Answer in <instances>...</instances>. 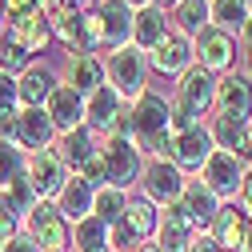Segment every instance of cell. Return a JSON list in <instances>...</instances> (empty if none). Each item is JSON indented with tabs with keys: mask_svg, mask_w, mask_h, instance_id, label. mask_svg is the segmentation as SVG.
<instances>
[{
	"mask_svg": "<svg viewBox=\"0 0 252 252\" xmlns=\"http://www.w3.org/2000/svg\"><path fill=\"white\" fill-rule=\"evenodd\" d=\"M24 164H28V152L20 144H4V140H0V188L12 184V180H20L24 176Z\"/></svg>",
	"mask_w": 252,
	"mask_h": 252,
	"instance_id": "cell-32",
	"label": "cell"
},
{
	"mask_svg": "<svg viewBox=\"0 0 252 252\" xmlns=\"http://www.w3.org/2000/svg\"><path fill=\"white\" fill-rule=\"evenodd\" d=\"M236 204L252 212V160L244 164V180H240V196H236Z\"/></svg>",
	"mask_w": 252,
	"mask_h": 252,
	"instance_id": "cell-39",
	"label": "cell"
},
{
	"mask_svg": "<svg viewBox=\"0 0 252 252\" xmlns=\"http://www.w3.org/2000/svg\"><path fill=\"white\" fill-rule=\"evenodd\" d=\"M176 80H180V84H176V92H172V100H180L188 112H196V116L204 120L208 108H212V96H216V76H212L208 68L192 64L188 72H180Z\"/></svg>",
	"mask_w": 252,
	"mask_h": 252,
	"instance_id": "cell-11",
	"label": "cell"
},
{
	"mask_svg": "<svg viewBox=\"0 0 252 252\" xmlns=\"http://www.w3.org/2000/svg\"><path fill=\"white\" fill-rule=\"evenodd\" d=\"M24 180L32 184V192H36L40 200H56V192H60L64 180H68V168H64V160L56 156V148H40V152H28Z\"/></svg>",
	"mask_w": 252,
	"mask_h": 252,
	"instance_id": "cell-8",
	"label": "cell"
},
{
	"mask_svg": "<svg viewBox=\"0 0 252 252\" xmlns=\"http://www.w3.org/2000/svg\"><path fill=\"white\" fill-rule=\"evenodd\" d=\"M244 164L248 160H240L236 152H212L208 160H204V168H200V184L208 188L212 196H220V200H236L240 196V180H244Z\"/></svg>",
	"mask_w": 252,
	"mask_h": 252,
	"instance_id": "cell-6",
	"label": "cell"
},
{
	"mask_svg": "<svg viewBox=\"0 0 252 252\" xmlns=\"http://www.w3.org/2000/svg\"><path fill=\"white\" fill-rule=\"evenodd\" d=\"M148 76H152L148 52L136 48V44H120V48H112L104 56V80L120 92L124 100H136L140 92L148 88Z\"/></svg>",
	"mask_w": 252,
	"mask_h": 252,
	"instance_id": "cell-1",
	"label": "cell"
},
{
	"mask_svg": "<svg viewBox=\"0 0 252 252\" xmlns=\"http://www.w3.org/2000/svg\"><path fill=\"white\" fill-rule=\"evenodd\" d=\"M52 148H56L60 160H64V168H68V172H80V168L92 160V156L100 152V136L92 132L88 124H80V128H72V132H60Z\"/></svg>",
	"mask_w": 252,
	"mask_h": 252,
	"instance_id": "cell-19",
	"label": "cell"
},
{
	"mask_svg": "<svg viewBox=\"0 0 252 252\" xmlns=\"http://www.w3.org/2000/svg\"><path fill=\"white\" fill-rule=\"evenodd\" d=\"M128 112H132V140H148L156 132H168V96L156 92L152 84L136 100H128Z\"/></svg>",
	"mask_w": 252,
	"mask_h": 252,
	"instance_id": "cell-9",
	"label": "cell"
},
{
	"mask_svg": "<svg viewBox=\"0 0 252 252\" xmlns=\"http://www.w3.org/2000/svg\"><path fill=\"white\" fill-rule=\"evenodd\" d=\"M72 244H76V252H112L108 248V224L96 220V216L76 220L72 224Z\"/></svg>",
	"mask_w": 252,
	"mask_h": 252,
	"instance_id": "cell-29",
	"label": "cell"
},
{
	"mask_svg": "<svg viewBox=\"0 0 252 252\" xmlns=\"http://www.w3.org/2000/svg\"><path fill=\"white\" fill-rule=\"evenodd\" d=\"M248 208H240L236 200H224L220 204V212L212 216L208 224V236L224 248V252H240V240H244V228H248Z\"/></svg>",
	"mask_w": 252,
	"mask_h": 252,
	"instance_id": "cell-21",
	"label": "cell"
},
{
	"mask_svg": "<svg viewBox=\"0 0 252 252\" xmlns=\"http://www.w3.org/2000/svg\"><path fill=\"white\" fill-rule=\"evenodd\" d=\"M4 108H20V92H16V76L0 72V112Z\"/></svg>",
	"mask_w": 252,
	"mask_h": 252,
	"instance_id": "cell-36",
	"label": "cell"
},
{
	"mask_svg": "<svg viewBox=\"0 0 252 252\" xmlns=\"http://www.w3.org/2000/svg\"><path fill=\"white\" fill-rule=\"evenodd\" d=\"M132 252H160V248H156V244H152V240H140V244H136V248H132Z\"/></svg>",
	"mask_w": 252,
	"mask_h": 252,
	"instance_id": "cell-43",
	"label": "cell"
},
{
	"mask_svg": "<svg viewBox=\"0 0 252 252\" xmlns=\"http://www.w3.org/2000/svg\"><path fill=\"white\" fill-rule=\"evenodd\" d=\"M248 16H252V0H248Z\"/></svg>",
	"mask_w": 252,
	"mask_h": 252,
	"instance_id": "cell-48",
	"label": "cell"
},
{
	"mask_svg": "<svg viewBox=\"0 0 252 252\" xmlns=\"http://www.w3.org/2000/svg\"><path fill=\"white\" fill-rule=\"evenodd\" d=\"M172 32H180V36H188L192 40L204 24H212V16H208V0H176L172 4Z\"/></svg>",
	"mask_w": 252,
	"mask_h": 252,
	"instance_id": "cell-28",
	"label": "cell"
},
{
	"mask_svg": "<svg viewBox=\"0 0 252 252\" xmlns=\"http://www.w3.org/2000/svg\"><path fill=\"white\" fill-rule=\"evenodd\" d=\"M20 232L32 236L40 244V252H68V244H72V224L56 212L52 200H36L32 212L20 220Z\"/></svg>",
	"mask_w": 252,
	"mask_h": 252,
	"instance_id": "cell-4",
	"label": "cell"
},
{
	"mask_svg": "<svg viewBox=\"0 0 252 252\" xmlns=\"http://www.w3.org/2000/svg\"><path fill=\"white\" fill-rule=\"evenodd\" d=\"M168 32H172L168 8H160V4H144V8H136V12H132V44H136V48L152 52V48L160 44Z\"/></svg>",
	"mask_w": 252,
	"mask_h": 252,
	"instance_id": "cell-23",
	"label": "cell"
},
{
	"mask_svg": "<svg viewBox=\"0 0 252 252\" xmlns=\"http://www.w3.org/2000/svg\"><path fill=\"white\" fill-rule=\"evenodd\" d=\"M156 4H160V8H172V4H176V0H156Z\"/></svg>",
	"mask_w": 252,
	"mask_h": 252,
	"instance_id": "cell-47",
	"label": "cell"
},
{
	"mask_svg": "<svg viewBox=\"0 0 252 252\" xmlns=\"http://www.w3.org/2000/svg\"><path fill=\"white\" fill-rule=\"evenodd\" d=\"M212 108H216V116H228V120H252V80L236 68L220 72Z\"/></svg>",
	"mask_w": 252,
	"mask_h": 252,
	"instance_id": "cell-7",
	"label": "cell"
},
{
	"mask_svg": "<svg viewBox=\"0 0 252 252\" xmlns=\"http://www.w3.org/2000/svg\"><path fill=\"white\" fill-rule=\"evenodd\" d=\"M8 20V12H4V0H0V24H4Z\"/></svg>",
	"mask_w": 252,
	"mask_h": 252,
	"instance_id": "cell-46",
	"label": "cell"
},
{
	"mask_svg": "<svg viewBox=\"0 0 252 252\" xmlns=\"http://www.w3.org/2000/svg\"><path fill=\"white\" fill-rule=\"evenodd\" d=\"M4 196H8V204L20 212V220H24L28 212H32V204L40 200V196L32 192V184H28L24 176H20V180H12V184H4Z\"/></svg>",
	"mask_w": 252,
	"mask_h": 252,
	"instance_id": "cell-34",
	"label": "cell"
},
{
	"mask_svg": "<svg viewBox=\"0 0 252 252\" xmlns=\"http://www.w3.org/2000/svg\"><path fill=\"white\" fill-rule=\"evenodd\" d=\"M4 12H8V20H16L24 12H32V0H4Z\"/></svg>",
	"mask_w": 252,
	"mask_h": 252,
	"instance_id": "cell-41",
	"label": "cell"
},
{
	"mask_svg": "<svg viewBox=\"0 0 252 252\" xmlns=\"http://www.w3.org/2000/svg\"><path fill=\"white\" fill-rule=\"evenodd\" d=\"M16 144L24 152H40L56 144V124L44 108H16Z\"/></svg>",
	"mask_w": 252,
	"mask_h": 252,
	"instance_id": "cell-15",
	"label": "cell"
},
{
	"mask_svg": "<svg viewBox=\"0 0 252 252\" xmlns=\"http://www.w3.org/2000/svg\"><path fill=\"white\" fill-rule=\"evenodd\" d=\"M208 136L220 152H236L240 160H248V120H228V116H212L208 124Z\"/></svg>",
	"mask_w": 252,
	"mask_h": 252,
	"instance_id": "cell-26",
	"label": "cell"
},
{
	"mask_svg": "<svg viewBox=\"0 0 252 252\" xmlns=\"http://www.w3.org/2000/svg\"><path fill=\"white\" fill-rule=\"evenodd\" d=\"M236 52H240L236 36L224 32V28H216V24H204L200 32L192 36V56H196V64L208 68L212 76L228 72V68H232V60H236Z\"/></svg>",
	"mask_w": 252,
	"mask_h": 252,
	"instance_id": "cell-5",
	"label": "cell"
},
{
	"mask_svg": "<svg viewBox=\"0 0 252 252\" xmlns=\"http://www.w3.org/2000/svg\"><path fill=\"white\" fill-rule=\"evenodd\" d=\"M60 84V76H56V68L52 64H28L20 76H16V92H20V108H44V100L52 96V88Z\"/></svg>",
	"mask_w": 252,
	"mask_h": 252,
	"instance_id": "cell-20",
	"label": "cell"
},
{
	"mask_svg": "<svg viewBox=\"0 0 252 252\" xmlns=\"http://www.w3.org/2000/svg\"><path fill=\"white\" fill-rule=\"evenodd\" d=\"M28 64H32V56H28L16 40L8 36H0V72H8V76H20Z\"/></svg>",
	"mask_w": 252,
	"mask_h": 252,
	"instance_id": "cell-33",
	"label": "cell"
},
{
	"mask_svg": "<svg viewBox=\"0 0 252 252\" xmlns=\"http://www.w3.org/2000/svg\"><path fill=\"white\" fill-rule=\"evenodd\" d=\"M124 104H128V100H124L120 92H116V88L104 80L96 92H88V96H84V124H88V128L96 132V136H108Z\"/></svg>",
	"mask_w": 252,
	"mask_h": 252,
	"instance_id": "cell-14",
	"label": "cell"
},
{
	"mask_svg": "<svg viewBox=\"0 0 252 252\" xmlns=\"http://www.w3.org/2000/svg\"><path fill=\"white\" fill-rule=\"evenodd\" d=\"M4 36L16 40L28 56H36V52H44V48L52 44V24H48V16H40V12L32 8V12H24V16H16V20H4Z\"/></svg>",
	"mask_w": 252,
	"mask_h": 252,
	"instance_id": "cell-16",
	"label": "cell"
},
{
	"mask_svg": "<svg viewBox=\"0 0 252 252\" xmlns=\"http://www.w3.org/2000/svg\"><path fill=\"white\" fill-rule=\"evenodd\" d=\"M132 4L124 0H96V16H100V32H104V48H120L132 44Z\"/></svg>",
	"mask_w": 252,
	"mask_h": 252,
	"instance_id": "cell-18",
	"label": "cell"
},
{
	"mask_svg": "<svg viewBox=\"0 0 252 252\" xmlns=\"http://www.w3.org/2000/svg\"><path fill=\"white\" fill-rule=\"evenodd\" d=\"M248 160H252V120H248Z\"/></svg>",
	"mask_w": 252,
	"mask_h": 252,
	"instance_id": "cell-45",
	"label": "cell"
},
{
	"mask_svg": "<svg viewBox=\"0 0 252 252\" xmlns=\"http://www.w3.org/2000/svg\"><path fill=\"white\" fill-rule=\"evenodd\" d=\"M44 112H48L52 124H56V136H60V132H72V128L84 124V96H80L72 84L60 80V84L52 88V96L44 100Z\"/></svg>",
	"mask_w": 252,
	"mask_h": 252,
	"instance_id": "cell-17",
	"label": "cell"
},
{
	"mask_svg": "<svg viewBox=\"0 0 252 252\" xmlns=\"http://www.w3.org/2000/svg\"><path fill=\"white\" fill-rule=\"evenodd\" d=\"M124 4H132V8H144V4H156V0H124Z\"/></svg>",
	"mask_w": 252,
	"mask_h": 252,
	"instance_id": "cell-44",
	"label": "cell"
},
{
	"mask_svg": "<svg viewBox=\"0 0 252 252\" xmlns=\"http://www.w3.org/2000/svg\"><path fill=\"white\" fill-rule=\"evenodd\" d=\"M240 56H244V76L252 80V44H248V48H240Z\"/></svg>",
	"mask_w": 252,
	"mask_h": 252,
	"instance_id": "cell-42",
	"label": "cell"
},
{
	"mask_svg": "<svg viewBox=\"0 0 252 252\" xmlns=\"http://www.w3.org/2000/svg\"><path fill=\"white\" fill-rule=\"evenodd\" d=\"M20 232V212L8 204V196H4V188H0V244H8L12 236Z\"/></svg>",
	"mask_w": 252,
	"mask_h": 252,
	"instance_id": "cell-35",
	"label": "cell"
},
{
	"mask_svg": "<svg viewBox=\"0 0 252 252\" xmlns=\"http://www.w3.org/2000/svg\"><path fill=\"white\" fill-rule=\"evenodd\" d=\"M208 16H212L216 28H224L232 36L244 28V20H252L248 16V0H208Z\"/></svg>",
	"mask_w": 252,
	"mask_h": 252,
	"instance_id": "cell-31",
	"label": "cell"
},
{
	"mask_svg": "<svg viewBox=\"0 0 252 252\" xmlns=\"http://www.w3.org/2000/svg\"><path fill=\"white\" fill-rule=\"evenodd\" d=\"M0 140H4V144H16V108H4V112H0Z\"/></svg>",
	"mask_w": 252,
	"mask_h": 252,
	"instance_id": "cell-38",
	"label": "cell"
},
{
	"mask_svg": "<svg viewBox=\"0 0 252 252\" xmlns=\"http://www.w3.org/2000/svg\"><path fill=\"white\" fill-rule=\"evenodd\" d=\"M100 164H104V176L108 184L116 188H128L140 180V168H144V152L132 136H100Z\"/></svg>",
	"mask_w": 252,
	"mask_h": 252,
	"instance_id": "cell-2",
	"label": "cell"
},
{
	"mask_svg": "<svg viewBox=\"0 0 252 252\" xmlns=\"http://www.w3.org/2000/svg\"><path fill=\"white\" fill-rule=\"evenodd\" d=\"M92 196H96V188H92L80 172H68V180H64V188L56 192V212L68 220V224H76V220H84V216H92Z\"/></svg>",
	"mask_w": 252,
	"mask_h": 252,
	"instance_id": "cell-22",
	"label": "cell"
},
{
	"mask_svg": "<svg viewBox=\"0 0 252 252\" xmlns=\"http://www.w3.org/2000/svg\"><path fill=\"white\" fill-rule=\"evenodd\" d=\"M0 252H40V244L28 236V232H16L8 244H0Z\"/></svg>",
	"mask_w": 252,
	"mask_h": 252,
	"instance_id": "cell-37",
	"label": "cell"
},
{
	"mask_svg": "<svg viewBox=\"0 0 252 252\" xmlns=\"http://www.w3.org/2000/svg\"><path fill=\"white\" fill-rule=\"evenodd\" d=\"M196 64V56H192V40L180 36V32H168L160 44H156L148 52V68L152 72H160V76H180Z\"/></svg>",
	"mask_w": 252,
	"mask_h": 252,
	"instance_id": "cell-13",
	"label": "cell"
},
{
	"mask_svg": "<svg viewBox=\"0 0 252 252\" xmlns=\"http://www.w3.org/2000/svg\"><path fill=\"white\" fill-rule=\"evenodd\" d=\"M136 184H140V196H144L148 204L168 208V204H176V200H180L188 176L168 160V156H148L144 168H140V180H136Z\"/></svg>",
	"mask_w": 252,
	"mask_h": 252,
	"instance_id": "cell-3",
	"label": "cell"
},
{
	"mask_svg": "<svg viewBox=\"0 0 252 252\" xmlns=\"http://www.w3.org/2000/svg\"><path fill=\"white\" fill-rule=\"evenodd\" d=\"M156 220H160V208L148 204L144 196H128V204H124V216H120V224L128 228L136 240H152L156 236Z\"/></svg>",
	"mask_w": 252,
	"mask_h": 252,
	"instance_id": "cell-27",
	"label": "cell"
},
{
	"mask_svg": "<svg viewBox=\"0 0 252 252\" xmlns=\"http://www.w3.org/2000/svg\"><path fill=\"white\" fill-rule=\"evenodd\" d=\"M124 204H128V192H124V188H116V184H100L96 196H92V216L104 220V224L112 228L116 220L124 216Z\"/></svg>",
	"mask_w": 252,
	"mask_h": 252,
	"instance_id": "cell-30",
	"label": "cell"
},
{
	"mask_svg": "<svg viewBox=\"0 0 252 252\" xmlns=\"http://www.w3.org/2000/svg\"><path fill=\"white\" fill-rule=\"evenodd\" d=\"M216 152L212 136L204 124H192V128H184V132H172V148H168V160L188 176V172H200L204 160Z\"/></svg>",
	"mask_w": 252,
	"mask_h": 252,
	"instance_id": "cell-10",
	"label": "cell"
},
{
	"mask_svg": "<svg viewBox=\"0 0 252 252\" xmlns=\"http://www.w3.org/2000/svg\"><path fill=\"white\" fill-rule=\"evenodd\" d=\"M64 84H72L80 96L96 92V88L104 84V60H100V52H68Z\"/></svg>",
	"mask_w": 252,
	"mask_h": 252,
	"instance_id": "cell-25",
	"label": "cell"
},
{
	"mask_svg": "<svg viewBox=\"0 0 252 252\" xmlns=\"http://www.w3.org/2000/svg\"><path fill=\"white\" fill-rule=\"evenodd\" d=\"M176 204H180V208H184V216L196 224V232H208L212 216L220 212V204H224V200H220V196H212V192H208V188H204L200 180H188Z\"/></svg>",
	"mask_w": 252,
	"mask_h": 252,
	"instance_id": "cell-24",
	"label": "cell"
},
{
	"mask_svg": "<svg viewBox=\"0 0 252 252\" xmlns=\"http://www.w3.org/2000/svg\"><path fill=\"white\" fill-rule=\"evenodd\" d=\"M192 240H196V224L184 216L180 204H168V208L160 212V220H156L152 244L160 248V252H188V248H192Z\"/></svg>",
	"mask_w": 252,
	"mask_h": 252,
	"instance_id": "cell-12",
	"label": "cell"
},
{
	"mask_svg": "<svg viewBox=\"0 0 252 252\" xmlns=\"http://www.w3.org/2000/svg\"><path fill=\"white\" fill-rule=\"evenodd\" d=\"M188 252H224V248H220L208 232H196V240H192V248H188Z\"/></svg>",
	"mask_w": 252,
	"mask_h": 252,
	"instance_id": "cell-40",
	"label": "cell"
}]
</instances>
